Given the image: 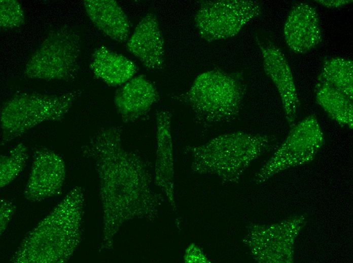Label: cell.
<instances>
[{
  "instance_id": "6",
  "label": "cell",
  "mask_w": 353,
  "mask_h": 263,
  "mask_svg": "<svg viewBox=\"0 0 353 263\" xmlns=\"http://www.w3.org/2000/svg\"><path fill=\"white\" fill-rule=\"evenodd\" d=\"M324 135L316 117L311 115L291 127L287 137L256 176L257 184L275 174L311 161L323 147Z\"/></svg>"
},
{
  "instance_id": "11",
  "label": "cell",
  "mask_w": 353,
  "mask_h": 263,
  "mask_svg": "<svg viewBox=\"0 0 353 263\" xmlns=\"http://www.w3.org/2000/svg\"><path fill=\"white\" fill-rule=\"evenodd\" d=\"M65 176L62 159L48 150L37 151L26 187V193L31 196H49L59 191Z\"/></svg>"
},
{
  "instance_id": "4",
  "label": "cell",
  "mask_w": 353,
  "mask_h": 263,
  "mask_svg": "<svg viewBox=\"0 0 353 263\" xmlns=\"http://www.w3.org/2000/svg\"><path fill=\"white\" fill-rule=\"evenodd\" d=\"M81 49L77 30L68 26L52 30L30 56L24 74L30 79L70 80L79 71Z\"/></svg>"
},
{
  "instance_id": "15",
  "label": "cell",
  "mask_w": 353,
  "mask_h": 263,
  "mask_svg": "<svg viewBox=\"0 0 353 263\" xmlns=\"http://www.w3.org/2000/svg\"><path fill=\"white\" fill-rule=\"evenodd\" d=\"M314 92L316 103L331 119L342 127L352 129V100L330 84L320 80L317 81Z\"/></svg>"
},
{
  "instance_id": "9",
  "label": "cell",
  "mask_w": 353,
  "mask_h": 263,
  "mask_svg": "<svg viewBox=\"0 0 353 263\" xmlns=\"http://www.w3.org/2000/svg\"><path fill=\"white\" fill-rule=\"evenodd\" d=\"M127 48L146 68H161L164 62V40L155 15L148 13L127 40Z\"/></svg>"
},
{
  "instance_id": "7",
  "label": "cell",
  "mask_w": 353,
  "mask_h": 263,
  "mask_svg": "<svg viewBox=\"0 0 353 263\" xmlns=\"http://www.w3.org/2000/svg\"><path fill=\"white\" fill-rule=\"evenodd\" d=\"M264 71L276 87L286 119L292 127L296 123L300 102L289 63L280 49L270 40H258Z\"/></svg>"
},
{
  "instance_id": "12",
  "label": "cell",
  "mask_w": 353,
  "mask_h": 263,
  "mask_svg": "<svg viewBox=\"0 0 353 263\" xmlns=\"http://www.w3.org/2000/svg\"><path fill=\"white\" fill-rule=\"evenodd\" d=\"M86 13L94 26L104 34L116 41L128 40L130 33L127 16L114 0H85Z\"/></svg>"
},
{
  "instance_id": "5",
  "label": "cell",
  "mask_w": 353,
  "mask_h": 263,
  "mask_svg": "<svg viewBox=\"0 0 353 263\" xmlns=\"http://www.w3.org/2000/svg\"><path fill=\"white\" fill-rule=\"evenodd\" d=\"M262 12L261 4L256 1H206L196 13L194 22L200 36L213 42L235 36Z\"/></svg>"
},
{
  "instance_id": "18",
  "label": "cell",
  "mask_w": 353,
  "mask_h": 263,
  "mask_svg": "<svg viewBox=\"0 0 353 263\" xmlns=\"http://www.w3.org/2000/svg\"><path fill=\"white\" fill-rule=\"evenodd\" d=\"M25 22V15L20 3L16 0L0 1V26L3 29L19 27Z\"/></svg>"
},
{
  "instance_id": "2",
  "label": "cell",
  "mask_w": 353,
  "mask_h": 263,
  "mask_svg": "<svg viewBox=\"0 0 353 263\" xmlns=\"http://www.w3.org/2000/svg\"><path fill=\"white\" fill-rule=\"evenodd\" d=\"M245 91L239 74L214 69L197 76L183 99L198 122L212 126L237 117Z\"/></svg>"
},
{
  "instance_id": "17",
  "label": "cell",
  "mask_w": 353,
  "mask_h": 263,
  "mask_svg": "<svg viewBox=\"0 0 353 263\" xmlns=\"http://www.w3.org/2000/svg\"><path fill=\"white\" fill-rule=\"evenodd\" d=\"M28 158L27 148L23 143L14 146L6 156L1 157V187L14 180L23 170Z\"/></svg>"
},
{
  "instance_id": "16",
  "label": "cell",
  "mask_w": 353,
  "mask_h": 263,
  "mask_svg": "<svg viewBox=\"0 0 353 263\" xmlns=\"http://www.w3.org/2000/svg\"><path fill=\"white\" fill-rule=\"evenodd\" d=\"M317 80L330 84L353 101V62L351 60L340 57L325 59Z\"/></svg>"
},
{
  "instance_id": "8",
  "label": "cell",
  "mask_w": 353,
  "mask_h": 263,
  "mask_svg": "<svg viewBox=\"0 0 353 263\" xmlns=\"http://www.w3.org/2000/svg\"><path fill=\"white\" fill-rule=\"evenodd\" d=\"M284 36L288 47L297 54H305L322 40L319 18L315 8L305 3L295 4L284 27Z\"/></svg>"
},
{
  "instance_id": "1",
  "label": "cell",
  "mask_w": 353,
  "mask_h": 263,
  "mask_svg": "<svg viewBox=\"0 0 353 263\" xmlns=\"http://www.w3.org/2000/svg\"><path fill=\"white\" fill-rule=\"evenodd\" d=\"M274 135L234 132L214 137L188 150L192 157L191 168L200 174L216 176L225 183L239 180L249 165L274 147Z\"/></svg>"
},
{
  "instance_id": "19",
  "label": "cell",
  "mask_w": 353,
  "mask_h": 263,
  "mask_svg": "<svg viewBox=\"0 0 353 263\" xmlns=\"http://www.w3.org/2000/svg\"><path fill=\"white\" fill-rule=\"evenodd\" d=\"M315 2L325 7L329 8H340L348 5L352 2L351 0H317Z\"/></svg>"
},
{
  "instance_id": "13",
  "label": "cell",
  "mask_w": 353,
  "mask_h": 263,
  "mask_svg": "<svg viewBox=\"0 0 353 263\" xmlns=\"http://www.w3.org/2000/svg\"><path fill=\"white\" fill-rule=\"evenodd\" d=\"M90 67L96 77L112 86L122 85L137 71L133 62L104 46L94 51Z\"/></svg>"
},
{
  "instance_id": "14",
  "label": "cell",
  "mask_w": 353,
  "mask_h": 263,
  "mask_svg": "<svg viewBox=\"0 0 353 263\" xmlns=\"http://www.w3.org/2000/svg\"><path fill=\"white\" fill-rule=\"evenodd\" d=\"M157 158L156 179L166 188H171L173 178V141L171 114L166 110L159 111L156 115Z\"/></svg>"
},
{
  "instance_id": "10",
  "label": "cell",
  "mask_w": 353,
  "mask_h": 263,
  "mask_svg": "<svg viewBox=\"0 0 353 263\" xmlns=\"http://www.w3.org/2000/svg\"><path fill=\"white\" fill-rule=\"evenodd\" d=\"M158 99L156 87L140 75L121 86L115 94L114 103L122 121L130 123L145 116Z\"/></svg>"
},
{
  "instance_id": "3",
  "label": "cell",
  "mask_w": 353,
  "mask_h": 263,
  "mask_svg": "<svg viewBox=\"0 0 353 263\" xmlns=\"http://www.w3.org/2000/svg\"><path fill=\"white\" fill-rule=\"evenodd\" d=\"M79 95V91H73L59 94L21 93L14 95L1 109L2 143L16 140L42 123L62 120Z\"/></svg>"
}]
</instances>
